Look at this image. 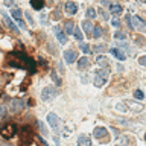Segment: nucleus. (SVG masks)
Here are the masks:
<instances>
[{"instance_id":"obj_3","label":"nucleus","mask_w":146,"mask_h":146,"mask_svg":"<svg viewBox=\"0 0 146 146\" xmlns=\"http://www.w3.org/2000/svg\"><path fill=\"white\" fill-rule=\"evenodd\" d=\"M56 96H58V88H56V87H52V85L44 87L43 91H41V99H43L44 102H47V100L55 99Z\"/></svg>"},{"instance_id":"obj_19","label":"nucleus","mask_w":146,"mask_h":146,"mask_svg":"<svg viewBox=\"0 0 146 146\" xmlns=\"http://www.w3.org/2000/svg\"><path fill=\"white\" fill-rule=\"evenodd\" d=\"M90 66V59L87 56H82L81 59H78V67H79V70H84Z\"/></svg>"},{"instance_id":"obj_36","label":"nucleus","mask_w":146,"mask_h":146,"mask_svg":"<svg viewBox=\"0 0 146 146\" xmlns=\"http://www.w3.org/2000/svg\"><path fill=\"white\" fill-rule=\"evenodd\" d=\"M25 15H26L27 18H29V21L32 23V25H34V18H32V17H31V15H29V14H27V12H25Z\"/></svg>"},{"instance_id":"obj_14","label":"nucleus","mask_w":146,"mask_h":146,"mask_svg":"<svg viewBox=\"0 0 146 146\" xmlns=\"http://www.w3.org/2000/svg\"><path fill=\"white\" fill-rule=\"evenodd\" d=\"M2 15H3V20H5V23L8 25V27H9V29H12V32H15V34H18V27L15 26V23H14V21H12L11 18H9V17H8L5 12L2 14Z\"/></svg>"},{"instance_id":"obj_6","label":"nucleus","mask_w":146,"mask_h":146,"mask_svg":"<svg viewBox=\"0 0 146 146\" xmlns=\"http://www.w3.org/2000/svg\"><path fill=\"white\" fill-rule=\"evenodd\" d=\"M129 26L137 29V31H140V32H146V23L139 15H134V17L131 15V25Z\"/></svg>"},{"instance_id":"obj_38","label":"nucleus","mask_w":146,"mask_h":146,"mask_svg":"<svg viewBox=\"0 0 146 146\" xmlns=\"http://www.w3.org/2000/svg\"><path fill=\"white\" fill-rule=\"evenodd\" d=\"M139 2H141V3H146V0H139Z\"/></svg>"},{"instance_id":"obj_37","label":"nucleus","mask_w":146,"mask_h":146,"mask_svg":"<svg viewBox=\"0 0 146 146\" xmlns=\"http://www.w3.org/2000/svg\"><path fill=\"white\" fill-rule=\"evenodd\" d=\"M8 5V6H14V0H6V2H5Z\"/></svg>"},{"instance_id":"obj_16","label":"nucleus","mask_w":146,"mask_h":146,"mask_svg":"<svg viewBox=\"0 0 146 146\" xmlns=\"http://www.w3.org/2000/svg\"><path fill=\"white\" fill-rule=\"evenodd\" d=\"M110 52H111V53L114 55V56H116V58L119 59V61H123V59L126 58V55L123 53L120 49H117V47H113V49H110Z\"/></svg>"},{"instance_id":"obj_9","label":"nucleus","mask_w":146,"mask_h":146,"mask_svg":"<svg viewBox=\"0 0 146 146\" xmlns=\"http://www.w3.org/2000/svg\"><path fill=\"white\" fill-rule=\"evenodd\" d=\"M11 15H12L14 20H15L18 25L23 27V29H26V23L23 21V18H21V11H20V9H11Z\"/></svg>"},{"instance_id":"obj_7","label":"nucleus","mask_w":146,"mask_h":146,"mask_svg":"<svg viewBox=\"0 0 146 146\" xmlns=\"http://www.w3.org/2000/svg\"><path fill=\"white\" fill-rule=\"evenodd\" d=\"M47 123H49V126L52 128L53 131H58V128H59V117L55 113H49L47 114Z\"/></svg>"},{"instance_id":"obj_28","label":"nucleus","mask_w":146,"mask_h":146,"mask_svg":"<svg viewBox=\"0 0 146 146\" xmlns=\"http://www.w3.org/2000/svg\"><path fill=\"white\" fill-rule=\"evenodd\" d=\"M87 17H88V18H94L96 17L94 8H88V9H87Z\"/></svg>"},{"instance_id":"obj_39","label":"nucleus","mask_w":146,"mask_h":146,"mask_svg":"<svg viewBox=\"0 0 146 146\" xmlns=\"http://www.w3.org/2000/svg\"><path fill=\"white\" fill-rule=\"evenodd\" d=\"M145 141H146V134H145Z\"/></svg>"},{"instance_id":"obj_1","label":"nucleus","mask_w":146,"mask_h":146,"mask_svg":"<svg viewBox=\"0 0 146 146\" xmlns=\"http://www.w3.org/2000/svg\"><path fill=\"white\" fill-rule=\"evenodd\" d=\"M8 61L12 67L23 68V70H27L29 73H34L36 67V62L23 52H14L11 56H8Z\"/></svg>"},{"instance_id":"obj_21","label":"nucleus","mask_w":146,"mask_h":146,"mask_svg":"<svg viewBox=\"0 0 146 146\" xmlns=\"http://www.w3.org/2000/svg\"><path fill=\"white\" fill-rule=\"evenodd\" d=\"M122 6L120 5H116V3H113V5H110V12L114 14V15H119V14H122Z\"/></svg>"},{"instance_id":"obj_15","label":"nucleus","mask_w":146,"mask_h":146,"mask_svg":"<svg viewBox=\"0 0 146 146\" xmlns=\"http://www.w3.org/2000/svg\"><path fill=\"white\" fill-rule=\"evenodd\" d=\"M78 145H79V146H93V145H91L90 137L85 135V134L79 135V139H78Z\"/></svg>"},{"instance_id":"obj_8","label":"nucleus","mask_w":146,"mask_h":146,"mask_svg":"<svg viewBox=\"0 0 146 146\" xmlns=\"http://www.w3.org/2000/svg\"><path fill=\"white\" fill-rule=\"evenodd\" d=\"M64 59H66V62L68 64H73L78 59V53H76V50H73V49H68L64 52Z\"/></svg>"},{"instance_id":"obj_5","label":"nucleus","mask_w":146,"mask_h":146,"mask_svg":"<svg viewBox=\"0 0 146 146\" xmlns=\"http://www.w3.org/2000/svg\"><path fill=\"white\" fill-rule=\"evenodd\" d=\"M9 107H11V111L18 113V111H21V110H25L26 100L23 99V98H14L11 102H9Z\"/></svg>"},{"instance_id":"obj_11","label":"nucleus","mask_w":146,"mask_h":146,"mask_svg":"<svg viewBox=\"0 0 146 146\" xmlns=\"http://www.w3.org/2000/svg\"><path fill=\"white\" fill-rule=\"evenodd\" d=\"M78 12V5L75 2H67L66 3V14L67 15H75Z\"/></svg>"},{"instance_id":"obj_31","label":"nucleus","mask_w":146,"mask_h":146,"mask_svg":"<svg viewBox=\"0 0 146 146\" xmlns=\"http://www.w3.org/2000/svg\"><path fill=\"white\" fill-rule=\"evenodd\" d=\"M114 36H116L117 40H125L126 38V35L123 34V32H116V35H114Z\"/></svg>"},{"instance_id":"obj_4","label":"nucleus","mask_w":146,"mask_h":146,"mask_svg":"<svg viewBox=\"0 0 146 146\" xmlns=\"http://www.w3.org/2000/svg\"><path fill=\"white\" fill-rule=\"evenodd\" d=\"M14 134H17V125L15 123H6L2 129H0V135L5 139H11Z\"/></svg>"},{"instance_id":"obj_2","label":"nucleus","mask_w":146,"mask_h":146,"mask_svg":"<svg viewBox=\"0 0 146 146\" xmlns=\"http://www.w3.org/2000/svg\"><path fill=\"white\" fill-rule=\"evenodd\" d=\"M108 78H110V68L108 67L98 70V72L94 73V87H98V88L104 87L105 82L108 81Z\"/></svg>"},{"instance_id":"obj_32","label":"nucleus","mask_w":146,"mask_h":146,"mask_svg":"<svg viewBox=\"0 0 146 146\" xmlns=\"http://www.w3.org/2000/svg\"><path fill=\"white\" fill-rule=\"evenodd\" d=\"M117 110H119V111H126V104H125V102H123V104H119V105H117Z\"/></svg>"},{"instance_id":"obj_10","label":"nucleus","mask_w":146,"mask_h":146,"mask_svg":"<svg viewBox=\"0 0 146 146\" xmlns=\"http://www.w3.org/2000/svg\"><path fill=\"white\" fill-rule=\"evenodd\" d=\"M93 134H94V137H96V139H98V140H104L105 137H107V134H108V131H107V128L98 126V128H94Z\"/></svg>"},{"instance_id":"obj_30","label":"nucleus","mask_w":146,"mask_h":146,"mask_svg":"<svg viewBox=\"0 0 146 146\" xmlns=\"http://www.w3.org/2000/svg\"><path fill=\"white\" fill-rule=\"evenodd\" d=\"M134 96H135L137 99H143V91H141V90H135L134 91Z\"/></svg>"},{"instance_id":"obj_24","label":"nucleus","mask_w":146,"mask_h":146,"mask_svg":"<svg viewBox=\"0 0 146 146\" xmlns=\"http://www.w3.org/2000/svg\"><path fill=\"white\" fill-rule=\"evenodd\" d=\"M50 78L53 79V82H55L56 85H61V81H59V78H58V75H56V72H55V70L50 72Z\"/></svg>"},{"instance_id":"obj_17","label":"nucleus","mask_w":146,"mask_h":146,"mask_svg":"<svg viewBox=\"0 0 146 146\" xmlns=\"http://www.w3.org/2000/svg\"><path fill=\"white\" fill-rule=\"evenodd\" d=\"M55 34H56V38H58V41L61 44L67 43V36H66V34H64L62 31H59V27H55Z\"/></svg>"},{"instance_id":"obj_13","label":"nucleus","mask_w":146,"mask_h":146,"mask_svg":"<svg viewBox=\"0 0 146 146\" xmlns=\"http://www.w3.org/2000/svg\"><path fill=\"white\" fill-rule=\"evenodd\" d=\"M125 104H126V107H129L132 110V111H137V113L143 111V105H141V104L132 102V100H125Z\"/></svg>"},{"instance_id":"obj_26","label":"nucleus","mask_w":146,"mask_h":146,"mask_svg":"<svg viewBox=\"0 0 146 146\" xmlns=\"http://www.w3.org/2000/svg\"><path fill=\"white\" fill-rule=\"evenodd\" d=\"M73 34H75V40H78V41H81V40H82V32H81L79 29H78V27H75Z\"/></svg>"},{"instance_id":"obj_18","label":"nucleus","mask_w":146,"mask_h":146,"mask_svg":"<svg viewBox=\"0 0 146 146\" xmlns=\"http://www.w3.org/2000/svg\"><path fill=\"white\" fill-rule=\"evenodd\" d=\"M96 62H98L100 67H104V68L110 66L108 58H107V56H104V55H98V58H96Z\"/></svg>"},{"instance_id":"obj_34","label":"nucleus","mask_w":146,"mask_h":146,"mask_svg":"<svg viewBox=\"0 0 146 146\" xmlns=\"http://www.w3.org/2000/svg\"><path fill=\"white\" fill-rule=\"evenodd\" d=\"M139 62H140V66H143V67H146V56H140V59H139Z\"/></svg>"},{"instance_id":"obj_35","label":"nucleus","mask_w":146,"mask_h":146,"mask_svg":"<svg viewBox=\"0 0 146 146\" xmlns=\"http://www.w3.org/2000/svg\"><path fill=\"white\" fill-rule=\"evenodd\" d=\"M58 68H59V72H61V73L66 72V68H64V64H62V62H58Z\"/></svg>"},{"instance_id":"obj_25","label":"nucleus","mask_w":146,"mask_h":146,"mask_svg":"<svg viewBox=\"0 0 146 146\" xmlns=\"http://www.w3.org/2000/svg\"><path fill=\"white\" fill-rule=\"evenodd\" d=\"M73 31H75L73 23H72V21H67V23H66V34H73Z\"/></svg>"},{"instance_id":"obj_23","label":"nucleus","mask_w":146,"mask_h":146,"mask_svg":"<svg viewBox=\"0 0 146 146\" xmlns=\"http://www.w3.org/2000/svg\"><path fill=\"white\" fill-rule=\"evenodd\" d=\"M79 49H81L85 55H88V53L91 52V47H90L88 43H81V44H79Z\"/></svg>"},{"instance_id":"obj_33","label":"nucleus","mask_w":146,"mask_h":146,"mask_svg":"<svg viewBox=\"0 0 146 146\" xmlns=\"http://www.w3.org/2000/svg\"><path fill=\"white\" fill-rule=\"evenodd\" d=\"M111 25H113L114 27H119V26H120V21H119V18H113Z\"/></svg>"},{"instance_id":"obj_27","label":"nucleus","mask_w":146,"mask_h":146,"mask_svg":"<svg viewBox=\"0 0 146 146\" xmlns=\"http://www.w3.org/2000/svg\"><path fill=\"white\" fill-rule=\"evenodd\" d=\"M93 49H94V52H104V50H107V46L105 44H96Z\"/></svg>"},{"instance_id":"obj_20","label":"nucleus","mask_w":146,"mask_h":146,"mask_svg":"<svg viewBox=\"0 0 146 146\" xmlns=\"http://www.w3.org/2000/svg\"><path fill=\"white\" fill-rule=\"evenodd\" d=\"M44 5H46L44 0H31V6L34 8V9H36V11L43 9V8H44Z\"/></svg>"},{"instance_id":"obj_22","label":"nucleus","mask_w":146,"mask_h":146,"mask_svg":"<svg viewBox=\"0 0 146 146\" xmlns=\"http://www.w3.org/2000/svg\"><path fill=\"white\" fill-rule=\"evenodd\" d=\"M91 36H93V38H96V40L100 38V36H102V27H100V26H94L93 35H91Z\"/></svg>"},{"instance_id":"obj_29","label":"nucleus","mask_w":146,"mask_h":146,"mask_svg":"<svg viewBox=\"0 0 146 146\" xmlns=\"http://www.w3.org/2000/svg\"><path fill=\"white\" fill-rule=\"evenodd\" d=\"M6 116V107L5 105H0V119Z\"/></svg>"},{"instance_id":"obj_12","label":"nucleus","mask_w":146,"mask_h":146,"mask_svg":"<svg viewBox=\"0 0 146 146\" xmlns=\"http://www.w3.org/2000/svg\"><path fill=\"white\" fill-rule=\"evenodd\" d=\"M82 29H84V32L87 35H93L94 26H93V23H91L90 20H84V21H82Z\"/></svg>"}]
</instances>
